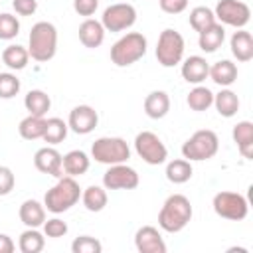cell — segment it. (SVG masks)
<instances>
[{"label": "cell", "mask_w": 253, "mask_h": 253, "mask_svg": "<svg viewBox=\"0 0 253 253\" xmlns=\"http://www.w3.org/2000/svg\"><path fill=\"white\" fill-rule=\"evenodd\" d=\"M192 213L194 210L190 200L184 194H172L164 200L158 211V225L168 233H178L192 221Z\"/></svg>", "instance_id": "1"}, {"label": "cell", "mask_w": 253, "mask_h": 253, "mask_svg": "<svg viewBox=\"0 0 253 253\" xmlns=\"http://www.w3.org/2000/svg\"><path fill=\"white\" fill-rule=\"evenodd\" d=\"M57 51V28L51 22H38L28 36V53L32 59L45 63Z\"/></svg>", "instance_id": "2"}, {"label": "cell", "mask_w": 253, "mask_h": 253, "mask_svg": "<svg viewBox=\"0 0 253 253\" xmlns=\"http://www.w3.org/2000/svg\"><path fill=\"white\" fill-rule=\"evenodd\" d=\"M81 198V188L75 182L73 176H61L57 182L45 192L43 196V206L51 213H63L71 210Z\"/></svg>", "instance_id": "3"}, {"label": "cell", "mask_w": 253, "mask_h": 253, "mask_svg": "<svg viewBox=\"0 0 253 253\" xmlns=\"http://www.w3.org/2000/svg\"><path fill=\"white\" fill-rule=\"evenodd\" d=\"M146 38L140 32H128L119 38L111 47V61L117 67H128L144 57L146 53Z\"/></svg>", "instance_id": "4"}, {"label": "cell", "mask_w": 253, "mask_h": 253, "mask_svg": "<svg viewBox=\"0 0 253 253\" xmlns=\"http://www.w3.org/2000/svg\"><path fill=\"white\" fill-rule=\"evenodd\" d=\"M217 148H219L217 134L210 128H202V130H196L182 144V156L190 162H202V160L213 158L217 154Z\"/></svg>", "instance_id": "5"}, {"label": "cell", "mask_w": 253, "mask_h": 253, "mask_svg": "<svg viewBox=\"0 0 253 253\" xmlns=\"http://www.w3.org/2000/svg\"><path fill=\"white\" fill-rule=\"evenodd\" d=\"M91 158L99 164H121L130 158V148L121 136H101L91 144Z\"/></svg>", "instance_id": "6"}, {"label": "cell", "mask_w": 253, "mask_h": 253, "mask_svg": "<svg viewBox=\"0 0 253 253\" xmlns=\"http://www.w3.org/2000/svg\"><path fill=\"white\" fill-rule=\"evenodd\" d=\"M184 38L180 32L166 28L160 32L156 42V59L162 67H174L184 59Z\"/></svg>", "instance_id": "7"}, {"label": "cell", "mask_w": 253, "mask_h": 253, "mask_svg": "<svg viewBox=\"0 0 253 253\" xmlns=\"http://www.w3.org/2000/svg\"><path fill=\"white\" fill-rule=\"evenodd\" d=\"M213 211L223 217V219H231V221H241L247 217L249 211V204L245 200V196L237 194V192H217L213 196Z\"/></svg>", "instance_id": "8"}, {"label": "cell", "mask_w": 253, "mask_h": 253, "mask_svg": "<svg viewBox=\"0 0 253 253\" xmlns=\"http://www.w3.org/2000/svg\"><path fill=\"white\" fill-rule=\"evenodd\" d=\"M134 150L150 166L164 164L166 158H168V148L164 146V142L160 140V136L154 134V132H150V130H142V132L136 134V138H134Z\"/></svg>", "instance_id": "9"}, {"label": "cell", "mask_w": 253, "mask_h": 253, "mask_svg": "<svg viewBox=\"0 0 253 253\" xmlns=\"http://www.w3.org/2000/svg\"><path fill=\"white\" fill-rule=\"evenodd\" d=\"M134 22H136V10L128 2L111 4L109 8H105V12L101 16V24H103L105 32H125L128 28H132Z\"/></svg>", "instance_id": "10"}, {"label": "cell", "mask_w": 253, "mask_h": 253, "mask_svg": "<svg viewBox=\"0 0 253 253\" xmlns=\"http://www.w3.org/2000/svg\"><path fill=\"white\" fill-rule=\"evenodd\" d=\"M215 20L219 24L231 26V28H245L251 20V8L241 0H219L213 10Z\"/></svg>", "instance_id": "11"}, {"label": "cell", "mask_w": 253, "mask_h": 253, "mask_svg": "<svg viewBox=\"0 0 253 253\" xmlns=\"http://www.w3.org/2000/svg\"><path fill=\"white\" fill-rule=\"evenodd\" d=\"M138 174L134 168L126 166V162L111 164L103 174V186L107 190H134L138 186Z\"/></svg>", "instance_id": "12"}, {"label": "cell", "mask_w": 253, "mask_h": 253, "mask_svg": "<svg viewBox=\"0 0 253 253\" xmlns=\"http://www.w3.org/2000/svg\"><path fill=\"white\" fill-rule=\"evenodd\" d=\"M99 123V115L91 105H77L71 109L69 119H67V126L75 132V134H89L95 130Z\"/></svg>", "instance_id": "13"}, {"label": "cell", "mask_w": 253, "mask_h": 253, "mask_svg": "<svg viewBox=\"0 0 253 253\" xmlns=\"http://www.w3.org/2000/svg\"><path fill=\"white\" fill-rule=\"evenodd\" d=\"M63 156L53 148V146H43L34 154V166L47 176L61 178L63 176V166H61Z\"/></svg>", "instance_id": "14"}, {"label": "cell", "mask_w": 253, "mask_h": 253, "mask_svg": "<svg viewBox=\"0 0 253 253\" xmlns=\"http://www.w3.org/2000/svg\"><path fill=\"white\" fill-rule=\"evenodd\" d=\"M134 247L138 253H166V243L160 231L152 225H142L134 233Z\"/></svg>", "instance_id": "15"}, {"label": "cell", "mask_w": 253, "mask_h": 253, "mask_svg": "<svg viewBox=\"0 0 253 253\" xmlns=\"http://www.w3.org/2000/svg\"><path fill=\"white\" fill-rule=\"evenodd\" d=\"M180 63H182L180 73H182L184 81H188L192 85H200L202 81L208 79L210 63L206 61V57H202V55H190V57H186Z\"/></svg>", "instance_id": "16"}, {"label": "cell", "mask_w": 253, "mask_h": 253, "mask_svg": "<svg viewBox=\"0 0 253 253\" xmlns=\"http://www.w3.org/2000/svg\"><path fill=\"white\" fill-rule=\"evenodd\" d=\"M105 40V28L101 24V20H93V18H85L79 26V42L89 47L95 49L103 43Z\"/></svg>", "instance_id": "17"}, {"label": "cell", "mask_w": 253, "mask_h": 253, "mask_svg": "<svg viewBox=\"0 0 253 253\" xmlns=\"http://www.w3.org/2000/svg\"><path fill=\"white\" fill-rule=\"evenodd\" d=\"M229 47L237 61L245 63V61L253 59V38L247 30L239 28L237 32H233V36L229 40Z\"/></svg>", "instance_id": "18"}, {"label": "cell", "mask_w": 253, "mask_h": 253, "mask_svg": "<svg viewBox=\"0 0 253 253\" xmlns=\"http://www.w3.org/2000/svg\"><path fill=\"white\" fill-rule=\"evenodd\" d=\"M208 77L219 87H229L237 81V65L229 59H219L213 65H210Z\"/></svg>", "instance_id": "19"}, {"label": "cell", "mask_w": 253, "mask_h": 253, "mask_svg": "<svg viewBox=\"0 0 253 253\" xmlns=\"http://www.w3.org/2000/svg\"><path fill=\"white\" fill-rule=\"evenodd\" d=\"M233 142L237 144L243 158H253V123L251 121H239L231 130Z\"/></svg>", "instance_id": "20"}, {"label": "cell", "mask_w": 253, "mask_h": 253, "mask_svg": "<svg viewBox=\"0 0 253 253\" xmlns=\"http://www.w3.org/2000/svg\"><path fill=\"white\" fill-rule=\"evenodd\" d=\"M18 215L26 227H40L45 221V206L40 204L38 200H26L22 202Z\"/></svg>", "instance_id": "21"}, {"label": "cell", "mask_w": 253, "mask_h": 253, "mask_svg": "<svg viewBox=\"0 0 253 253\" xmlns=\"http://www.w3.org/2000/svg\"><path fill=\"white\" fill-rule=\"evenodd\" d=\"M223 40H225V30H223V26L217 24V22L198 34V45H200V49L206 51V53L217 51V49L221 47Z\"/></svg>", "instance_id": "22"}, {"label": "cell", "mask_w": 253, "mask_h": 253, "mask_svg": "<svg viewBox=\"0 0 253 253\" xmlns=\"http://www.w3.org/2000/svg\"><path fill=\"white\" fill-rule=\"evenodd\" d=\"M170 111V97L166 91H150L144 99V113L150 119H164Z\"/></svg>", "instance_id": "23"}, {"label": "cell", "mask_w": 253, "mask_h": 253, "mask_svg": "<svg viewBox=\"0 0 253 253\" xmlns=\"http://www.w3.org/2000/svg\"><path fill=\"white\" fill-rule=\"evenodd\" d=\"M0 59L12 71H22L30 61V53H28V47H24L20 43H10L8 47H4Z\"/></svg>", "instance_id": "24"}, {"label": "cell", "mask_w": 253, "mask_h": 253, "mask_svg": "<svg viewBox=\"0 0 253 253\" xmlns=\"http://www.w3.org/2000/svg\"><path fill=\"white\" fill-rule=\"evenodd\" d=\"M65 176H81L89 170V156L83 150H69L61 160Z\"/></svg>", "instance_id": "25"}, {"label": "cell", "mask_w": 253, "mask_h": 253, "mask_svg": "<svg viewBox=\"0 0 253 253\" xmlns=\"http://www.w3.org/2000/svg\"><path fill=\"white\" fill-rule=\"evenodd\" d=\"M213 105H215V111L225 117V119H231L237 115L239 111V97L237 93H233L231 89H221L217 95H213Z\"/></svg>", "instance_id": "26"}, {"label": "cell", "mask_w": 253, "mask_h": 253, "mask_svg": "<svg viewBox=\"0 0 253 253\" xmlns=\"http://www.w3.org/2000/svg\"><path fill=\"white\" fill-rule=\"evenodd\" d=\"M24 107L30 115H36V117H43L49 107H51V99L45 91L42 89H32L28 91V95L24 97Z\"/></svg>", "instance_id": "27"}, {"label": "cell", "mask_w": 253, "mask_h": 253, "mask_svg": "<svg viewBox=\"0 0 253 253\" xmlns=\"http://www.w3.org/2000/svg\"><path fill=\"white\" fill-rule=\"evenodd\" d=\"M81 202H83V206H85L87 211H93V213L103 211L105 206H107V202H109L107 188L105 186L103 188L101 186H89V188H85L81 192Z\"/></svg>", "instance_id": "28"}, {"label": "cell", "mask_w": 253, "mask_h": 253, "mask_svg": "<svg viewBox=\"0 0 253 253\" xmlns=\"http://www.w3.org/2000/svg\"><path fill=\"white\" fill-rule=\"evenodd\" d=\"M192 174H194L192 164L186 158H176L166 164V178L172 184H186L192 178Z\"/></svg>", "instance_id": "29"}, {"label": "cell", "mask_w": 253, "mask_h": 253, "mask_svg": "<svg viewBox=\"0 0 253 253\" xmlns=\"http://www.w3.org/2000/svg\"><path fill=\"white\" fill-rule=\"evenodd\" d=\"M43 130H45V119L43 117H36V115H28L18 125V132L26 140H38V138H42L43 136Z\"/></svg>", "instance_id": "30"}, {"label": "cell", "mask_w": 253, "mask_h": 253, "mask_svg": "<svg viewBox=\"0 0 253 253\" xmlns=\"http://www.w3.org/2000/svg\"><path fill=\"white\" fill-rule=\"evenodd\" d=\"M186 103H188V107H190L192 111H196V113L208 111V109L213 105V93H211L208 87H204V85H196V87L188 93Z\"/></svg>", "instance_id": "31"}, {"label": "cell", "mask_w": 253, "mask_h": 253, "mask_svg": "<svg viewBox=\"0 0 253 253\" xmlns=\"http://www.w3.org/2000/svg\"><path fill=\"white\" fill-rule=\"evenodd\" d=\"M67 123L59 117H51V119H45V130H43V136L42 140L47 142V144H59L65 140L67 136Z\"/></svg>", "instance_id": "32"}, {"label": "cell", "mask_w": 253, "mask_h": 253, "mask_svg": "<svg viewBox=\"0 0 253 253\" xmlns=\"http://www.w3.org/2000/svg\"><path fill=\"white\" fill-rule=\"evenodd\" d=\"M45 245V235L38 231V227H28L26 231H22L20 239H18V247L22 253H40Z\"/></svg>", "instance_id": "33"}, {"label": "cell", "mask_w": 253, "mask_h": 253, "mask_svg": "<svg viewBox=\"0 0 253 253\" xmlns=\"http://www.w3.org/2000/svg\"><path fill=\"white\" fill-rule=\"evenodd\" d=\"M188 20H190V26H192L198 34L204 32L206 28H210L211 24L217 22L215 16H213V10L208 8V6H196V8H192Z\"/></svg>", "instance_id": "34"}, {"label": "cell", "mask_w": 253, "mask_h": 253, "mask_svg": "<svg viewBox=\"0 0 253 253\" xmlns=\"http://www.w3.org/2000/svg\"><path fill=\"white\" fill-rule=\"evenodd\" d=\"M20 87H22V83L14 73H10V71L0 73V99L16 97L20 93Z\"/></svg>", "instance_id": "35"}, {"label": "cell", "mask_w": 253, "mask_h": 253, "mask_svg": "<svg viewBox=\"0 0 253 253\" xmlns=\"http://www.w3.org/2000/svg\"><path fill=\"white\" fill-rule=\"evenodd\" d=\"M71 251L73 253H101L103 245L99 239L91 237V235H79L73 239L71 243Z\"/></svg>", "instance_id": "36"}, {"label": "cell", "mask_w": 253, "mask_h": 253, "mask_svg": "<svg viewBox=\"0 0 253 253\" xmlns=\"http://www.w3.org/2000/svg\"><path fill=\"white\" fill-rule=\"evenodd\" d=\"M20 34V22L14 14H0V40H14Z\"/></svg>", "instance_id": "37"}, {"label": "cell", "mask_w": 253, "mask_h": 253, "mask_svg": "<svg viewBox=\"0 0 253 253\" xmlns=\"http://www.w3.org/2000/svg\"><path fill=\"white\" fill-rule=\"evenodd\" d=\"M67 231H69L67 223L63 219H59V217H51V219H45L43 221V235L45 237L57 239V237H63Z\"/></svg>", "instance_id": "38"}, {"label": "cell", "mask_w": 253, "mask_h": 253, "mask_svg": "<svg viewBox=\"0 0 253 253\" xmlns=\"http://www.w3.org/2000/svg\"><path fill=\"white\" fill-rule=\"evenodd\" d=\"M16 186V176L8 166H0V196H8Z\"/></svg>", "instance_id": "39"}, {"label": "cell", "mask_w": 253, "mask_h": 253, "mask_svg": "<svg viewBox=\"0 0 253 253\" xmlns=\"http://www.w3.org/2000/svg\"><path fill=\"white\" fill-rule=\"evenodd\" d=\"M12 8L18 16H32L38 10V0H12Z\"/></svg>", "instance_id": "40"}, {"label": "cell", "mask_w": 253, "mask_h": 253, "mask_svg": "<svg viewBox=\"0 0 253 253\" xmlns=\"http://www.w3.org/2000/svg\"><path fill=\"white\" fill-rule=\"evenodd\" d=\"M99 8V0H73V10L79 14V16H93L95 10Z\"/></svg>", "instance_id": "41"}, {"label": "cell", "mask_w": 253, "mask_h": 253, "mask_svg": "<svg viewBox=\"0 0 253 253\" xmlns=\"http://www.w3.org/2000/svg\"><path fill=\"white\" fill-rule=\"evenodd\" d=\"M158 4L166 14H180L188 8V0H158Z\"/></svg>", "instance_id": "42"}, {"label": "cell", "mask_w": 253, "mask_h": 253, "mask_svg": "<svg viewBox=\"0 0 253 253\" xmlns=\"http://www.w3.org/2000/svg\"><path fill=\"white\" fill-rule=\"evenodd\" d=\"M14 249H16V245H14L12 237L6 233H0V253H12Z\"/></svg>", "instance_id": "43"}, {"label": "cell", "mask_w": 253, "mask_h": 253, "mask_svg": "<svg viewBox=\"0 0 253 253\" xmlns=\"http://www.w3.org/2000/svg\"><path fill=\"white\" fill-rule=\"evenodd\" d=\"M0 61H2V59H0Z\"/></svg>", "instance_id": "44"}]
</instances>
